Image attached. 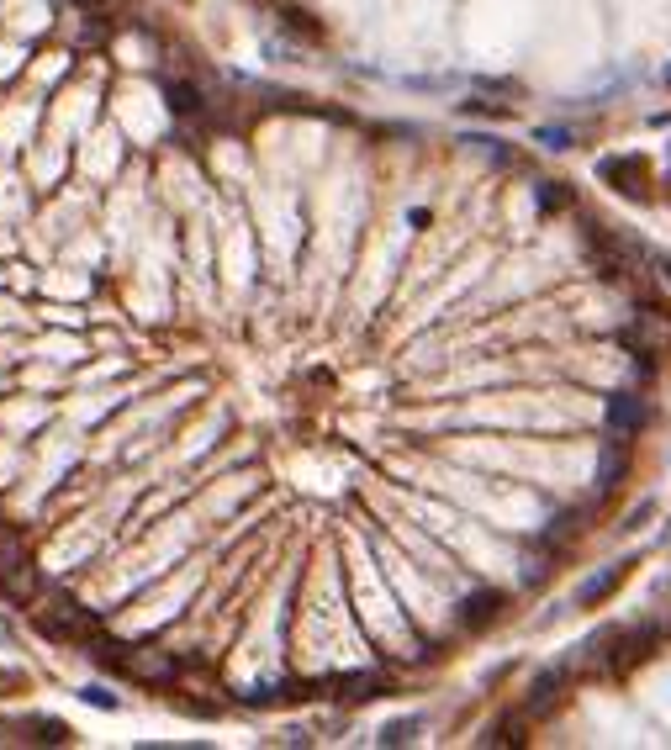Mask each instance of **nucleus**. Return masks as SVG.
<instances>
[{"label": "nucleus", "instance_id": "f257e3e1", "mask_svg": "<svg viewBox=\"0 0 671 750\" xmlns=\"http://www.w3.org/2000/svg\"><path fill=\"white\" fill-rule=\"evenodd\" d=\"M90 655H96L106 671H122V677H133V682L170 687L180 677V661L170 650H159V645H127V640H106V634H96V640H90Z\"/></svg>", "mask_w": 671, "mask_h": 750}, {"label": "nucleus", "instance_id": "f03ea898", "mask_svg": "<svg viewBox=\"0 0 671 750\" xmlns=\"http://www.w3.org/2000/svg\"><path fill=\"white\" fill-rule=\"evenodd\" d=\"M37 629L48 634V640H74V645H90L101 634V618L90 613L85 603H74V597H64V592H53L48 597V608H37Z\"/></svg>", "mask_w": 671, "mask_h": 750}, {"label": "nucleus", "instance_id": "7ed1b4c3", "mask_svg": "<svg viewBox=\"0 0 671 750\" xmlns=\"http://www.w3.org/2000/svg\"><path fill=\"white\" fill-rule=\"evenodd\" d=\"M624 344L640 349V354H666L671 349V312L656 302L635 307V317H629V328H624Z\"/></svg>", "mask_w": 671, "mask_h": 750}, {"label": "nucleus", "instance_id": "20e7f679", "mask_svg": "<svg viewBox=\"0 0 671 750\" xmlns=\"http://www.w3.org/2000/svg\"><path fill=\"white\" fill-rule=\"evenodd\" d=\"M0 735H11L16 745H69L74 729L64 719L48 714H27V719H0Z\"/></svg>", "mask_w": 671, "mask_h": 750}, {"label": "nucleus", "instance_id": "39448f33", "mask_svg": "<svg viewBox=\"0 0 671 750\" xmlns=\"http://www.w3.org/2000/svg\"><path fill=\"white\" fill-rule=\"evenodd\" d=\"M598 175L619 196H645L650 191V164L640 154H608V159H598Z\"/></svg>", "mask_w": 671, "mask_h": 750}, {"label": "nucleus", "instance_id": "423d86ee", "mask_svg": "<svg viewBox=\"0 0 671 750\" xmlns=\"http://www.w3.org/2000/svg\"><path fill=\"white\" fill-rule=\"evenodd\" d=\"M629 571H635V560H613L608 571L587 576L582 587H576V597H571V603H576V608H592V603H603V597H613V592L624 587V576H629Z\"/></svg>", "mask_w": 671, "mask_h": 750}, {"label": "nucleus", "instance_id": "0eeeda50", "mask_svg": "<svg viewBox=\"0 0 671 750\" xmlns=\"http://www.w3.org/2000/svg\"><path fill=\"white\" fill-rule=\"evenodd\" d=\"M624 471H629V439L624 434H608V449H603V460H598V497L619 492Z\"/></svg>", "mask_w": 671, "mask_h": 750}, {"label": "nucleus", "instance_id": "6e6552de", "mask_svg": "<svg viewBox=\"0 0 671 750\" xmlns=\"http://www.w3.org/2000/svg\"><path fill=\"white\" fill-rule=\"evenodd\" d=\"M645 423V402L635 397V391H613L608 397V434H635V428Z\"/></svg>", "mask_w": 671, "mask_h": 750}, {"label": "nucleus", "instance_id": "1a4fd4ad", "mask_svg": "<svg viewBox=\"0 0 671 750\" xmlns=\"http://www.w3.org/2000/svg\"><path fill=\"white\" fill-rule=\"evenodd\" d=\"M497 613H502V592H471L460 603V624L465 629H487Z\"/></svg>", "mask_w": 671, "mask_h": 750}, {"label": "nucleus", "instance_id": "9d476101", "mask_svg": "<svg viewBox=\"0 0 671 750\" xmlns=\"http://www.w3.org/2000/svg\"><path fill=\"white\" fill-rule=\"evenodd\" d=\"M561 682H566V671H539L534 677V687H529V714H550L555 708V698H561Z\"/></svg>", "mask_w": 671, "mask_h": 750}, {"label": "nucleus", "instance_id": "9b49d317", "mask_svg": "<svg viewBox=\"0 0 671 750\" xmlns=\"http://www.w3.org/2000/svg\"><path fill=\"white\" fill-rule=\"evenodd\" d=\"M164 96H170V111L175 117H191V111H201V96L191 85H164Z\"/></svg>", "mask_w": 671, "mask_h": 750}, {"label": "nucleus", "instance_id": "f8f14e48", "mask_svg": "<svg viewBox=\"0 0 671 750\" xmlns=\"http://www.w3.org/2000/svg\"><path fill=\"white\" fill-rule=\"evenodd\" d=\"M418 719H397V724H386L381 729V745H407V740H418Z\"/></svg>", "mask_w": 671, "mask_h": 750}, {"label": "nucleus", "instance_id": "ddd939ff", "mask_svg": "<svg viewBox=\"0 0 671 750\" xmlns=\"http://www.w3.org/2000/svg\"><path fill=\"white\" fill-rule=\"evenodd\" d=\"M566 201H571V191H566L561 180H545V185H539V206H545V212H555V206H566Z\"/></svg>", "mask_w": 671, "mask_h": 750}, {"label": "nucleus", "instance_id": "4468645a", "mask_svg": "<svg viewBox=\"0 0 671 750\" xmlns=\"http://www.w3.org/2000/svg\"><path fill=\"white\" fill-rule=\"evenodd\" d=\"M508 740H513V745L524 740V735H518V719H502V724H497V729H492V735L481 740V745H508Z\"/></svg>", "mask_w": 671, "mask_h": 750}, {"label": "nucleus", "instance_id": "2eb2a0df", "mask_svg": "<svg viewBox=\"0 0 671 750\" xmlns=\"http://www.w3.org/2000/svg\"><path fill=\"white\" fill-rule=\"evenodd\" d=\"M539 143L545 148H571V133L566 127H539Z\"/></svg>", "mask_w": 671, "mask_h": 750}, {"label": "nucleus", "instance_id": "dca6fc26", "mask_svg": "<svg viewBox=\"0 0 671 750\" xmlns=\"http://www.w3.org/2000/svg\"><path fill=\"white\" fill-rule=\"evenodd\" d=\"M85 703H96V708H117V692H106V687H85Z\"/></svg>", "mask_w": 671, "mask_h": 750}, {"label": "nucleus", "instance_id": "f3484780", "mask_svg": "<svg viewBox=\"0 0 671 750\" xmlns=\"http://www.w3.org/2000/svg\"><path fill=\"white\" fill-rule=\"evenodd\" d=\"M656 265H661V275L671 280V254H661V259H656Z\"/></svg>", "mask_w": 671, "mask_h": 750}, {"label": "nucleus", "instance_id": "a211bd4d", "mask_svg": "<svg viewBox=\"0 0 671 750\" xmlns=\"http://www.w3.org/2000/svg\"><path fill=\"white\" fill-rule=\"evenodd\" d=\"M0 640H11V624H6V618H0Z\"/></svg>", "mask_w": 671, "mask_h": 750}, {"label": "nucleus", "instance_id": "6ab92c4d", "mask_svg": "<svg viewBox=\"0 0 671 750\" xmlns=\"http://www.w3.org/2000/svg\"><path fill=\"white\" fill-rule=\"evenodd\" d=\"M666 80H671V74H666Z\"/></svg>", "mask_w": 671, "mask_h": 750}]
</instances>
